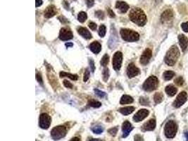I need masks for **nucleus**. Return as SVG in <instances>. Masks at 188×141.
<instances>
[{
	"mask_svg": "<svg viewBox=\"0 0 188 141\" xmlns=\"http://www.w3.org/2000/svg\"><path fill=\"white\" fill-rule=\"evenodd\" d=\"M130 19L133 23L137 24L139 26H143L146 24L147 18L145 13L140 8H133L130 12Z\"/></svg>",
	"mask_w": 188,
	"mask_h": 141,
	"instance_id": "f257e3e1",
	"label": "nucleus"
},
{
	"mask_svg": "<svg viewBox=\"0 0 188 141\" xmlns=\"http://www.w3.org/2000/svg\"><path fill=\"white\" fill-rule=\"evenodd\" d=\"M180 57V51L177 46L173 45L169 49L167 52L166 56H165L164 61L165 63L168 66H174L175 63L177 61Z\"/></svg>",
	"mask_w": 188,
	"mask_h": 141,
	"instance_id": "f03ea898",
	"label": "nucleus"
},
{
	"mask_svg": "<svg viewBox=\"0 0 188 141\" xmlns=\"http://www.w3.org/2000/svg\"><path fill=\"white\" fill-rule=\"evenodd\" d=\"M121 35L122 38L127 42H135L140 39V35L137 32L126 28L121 30Z\"/></svg>",
	"mask_w": 188,
	"mask_h": 141,
	"instance_id": "7ed1b4c3",
	"label": "nucleus"
},
{
	"mask_svg": "<svg viewBox=\"0 0 188 141\" xmlns=\"http://www.w3.org/2000/svg\"><path fill=\"white\" fill-rule=\"evenodd\" d=\"M177 131V126L174 121H168L164 127L165 136L168 138H173Z\"/></svg>",
	"mask_w": 188,
	"mask_h": 141,
	"instance_id": "20e7f679",
	"label": "nucleus"
},
{
	"mask_svg": "<svg viewBox=\"0 0 188 141\" xmlns=\"http://www.w3.org/2000/svg\"><path fill=\"white\" fill-rule=\"evenodd\" d=\"M159 85V80L154 75H152V76L149 77L146 80L145 82L143 84V89L145 91L151 92L157 88Z\"/></svg>",
	"mask_w": 188,
	"mask_h": 141,
	"instance_id": "39448f33",
	"label": "nucleus"
},
{
	"mask_svg": "<svg viewBox=\"0 0 188 141\" xmlns=\"http://www.w3.org/2000/svg\"><path fill=\"white\" fill-rule=\"evenodd\" d=\"M66 135V128L63 126H56L51 131V138L55 140L63 138Z\"/></svg>",
	"mask_w": 188,
	"mask_h": 141,
	"instance_id": "423d86ee",
	"label": "nucleus"
},
{
	"mask_svg": "<svg viewBox=\"0 0 188 141\" xmlns=\"http://www.w3.org/2000/svg\"><path fill=\"white\" fill-rule=\"evenodd\" d=\"M51 122V118L49 114L46 113H43L40 116V119H39V125L40 127L42 129H48L50 126Z\"/></svg>",
	"mask_w": 188,
	"mask_h": 141,
	"instance_id": "0eeeda50",
	"label": "nucleus"
},
{
	"mask_svg": "<svg viewBox=\"0 0 188 141\" xmlns=\"http://www.w3.org/2000/svg\"><path fill=\"white\" fill-rule=\"evenodd\" d=\"M187 100V94L186 92L183 91L177 96L176 99L173 102V106L175 108H179L183 106Z\"/></svg>",
	"mask_w": 188,
	"mask_h": 141,
	"instance_id": "6e6552de",
	"label": "nucleus"
},
{
	"mask_svg": "<svg viewBox=\"0 0 188 141\" xmlns=\"http://www.w3.org/2000/svg\"><path fill=\"white\" fill-rule=\"evenodd\" d=\"M122 62H123V54L121 52L115 53L113 57V67L116 71H119L121 69Z\"/></svg>",
	"mask_w": 188,
	"mask_h": 141,
	"instance_id": "1a4fd4ad",
	"label": "nucleus"
},
{
	"mask_svg": "<svg viewBox=\"0 0 188 141\" xmlns=\"http://www.w3.org/2000/svg\"><path fill=\"white\" fill-rule=\"evenodd\" d=\"M73 33L71 30L67 28H61L59 32V39L63 41H66V40H71L73 38Z\"/></svg>",
	"mask_w": 188,
	"mask_h": 141,
	"instance_id": "9d476101",
	"label": "nucleus"
},
{
	"mask_svg": "<svg viewBox=\"0 0 188 141\" xmlns=\"http://www.w3.org/2000/svg\"><path fill=\"white\" fill-rule=\"evenodd\" d=\"M140 73V69L135 66L133 63H131L128 65L127 68V75L129 78H134L139 75Z\"/></svg>",
	"mask_w": 188,
	"mask_h": 141,
	"instance_id": "9b49d317",
	"label": "nucleus"
},
{
	"mask_svg": "<svg viewBox=\"0 0 188 141\" xmlns=\"http://www.w3.org/2000/svg\"><path fill=\"white\" fill-rule=\"evenodd\" d=\"M149 114V110L146 109H140L137 112V113L135 114V115L134 116L133 120L135 121V122L141 121L144 120V118L147 117Z\"/></svg>",
	"mask_w": 188,
	"mask_h": 141,
	"instance_id": "f8f14e48",
	"label": "nucleus"
},
{
	"mask_svg": "<svg viewBox=\"0 0 188 141\" xmlns=\"http://www.w3.org/2000/svg\"><path fill=\"white\" fill-rule=\"evenodd\" d=\"M152 55V52L150 49H146L144 51V52L142 53L141 57H140V63L142 65H146L149 62L151 57Z\"/></svg>",
	"mask_w": 188,
	"mask_h": 141,
	"instance_id": "ddd939ff",
	"label": "nucleus"
},
{
	"mask_svg": "<svg viewBox=\"0 0 188 141\" xmlns=\"http://www.w3.org/2000/svg\"><path fill=\"white\" fill-rule=\"evenodd\" d=\"M133 127L132 124L130 123L128 121H125L123 122L122 125V130H123V138H125L128 136V135L131 133V132L133 130Z\"/></svg>",
	"mask_w": 188,
	"mask_h": 141,
	"instance_id": "4468645a",
	"label": "nucleus"
},
{
	"mask_svg": "<svg viewBox=\"0 0 188 141\" xmlns=\"http://www.w3.org/2000/svg\"><path fill=\"white\" fill-rule=\"evenodd\" d=\"M173 18V13L172 10L167 9L166 11H164L161 16V21L163 23H167V22L171 21Z\"/></svg>",
	"mask_w": 188,
	"mask_h": 141,
	"instance_id": "2eb2a0df",
	"label": "nucleus"
},
{
	"mask_svg": "<svg viewBox=\"0 0 188 141\" xmlns=\"http://www.w3.org/2000/svg\"><path fill=\"white\" fill-rule=\"evenodd\" d=\"M57 14V9L55 6L49 5V7H47L44 12V16L45 18H50L53 16H54Z\"/></svg>",
	"mask_w": 188,
	"mask_h": 141,
	"instance_id": "dca6fc26",
	"label": "nucleus"
},
{
	"mask_svg": "<svg viewBox=\"0 0 188 141\" xmlns=\"http://www.w3.org/2000/svg\"><path fill=\"white\" fill-rule=\"evenodd\" d=\"M156 121L154 118H152V119L149 120L147 122H146L145 124L142 126V130L144 131H152V130H154L156 128Z\"/></svg>",
	"mask_w": 188,
	"mask_h": 141,
	"instance_id": "f3484780",
	"label": "nucleus"
},
{
	"mask_svg": "<svg viewBox=\"0 0 188 141\" xmlns=\"http://www.w3.org/2000/svg\"><path fill=\"white\" fill-rule=\"evenodd\" d=\"M116 8L117 9H119L121 13H126V12L128 11L129 9V5H128L126 2H121V1H119L117 2L116 4Z\"/></svg>",
	"mask_w": 188,
	"mask_h": 141,
	"instance_id": "a211bd4d",
	"label": "nucleus"
},
{
	"mask_svg": "<svg viewBox=\"0 0 188 141\" xmlns=\"http://www.w3.org/2000/svg\"><path fill=\"white\" fill-rule=\"evenodd\" d=\"M178 40H179V44L180 46L182 49V50L185 51L187 48L188 44V39L185 35H179L178 36Z\"/></svg>",
	"mask_w": 188,
	"mask_h": 141,
	"instance_id": "6ab92c4d",
	"label": "nucleus"
},
{
	"mask_svg": "<svg viewBox=\"0 0 188 141\" xmlns=\"http://www.w3.org/2000/svg\"><path fill=\"white\" fill-rule=\"evenodd\" d=\"M90 49V50L92 51L93 53L94 54H98V53L100 52V51L102 50V45H101L100 42L94 41L92 42L90 44V47H89Z\"/></svg>",
	"mask_w": 188,
	"mask_h": 141,
	"instance_id": "aec40b11",
	"label": "nucleus"
},
{
	"mask_svg": "<svg viewBox=\"0 0 188 141\" xmlns=\"http://www.w3.org/2000/svg\"><path fill=\"white\" fill-rule=\"evenodd\" d=\"M78 32L82 37H83L84 38L87 39V40H90V39L92 38V34H91L90 32L85 28L83 27L79 28L78 30Z\"/></svg>",
	"mask_w": 188,
	"mask_h": 141,
	"instance_id": "412c9836",
	"label": "nucleus"
},
{
	"mask_svg": "<svg viewBox=\"0 0 188 141\" xmlns=\"http://www.w3.org/2000/svg\"><path fill=\"white\" fill-rule=\"evenodd\" d=\"M165 91H166V94L168 96H170V97H173V96L176 95V93L177 92V89L175 86H173V85H167V86L166 87V88H165Z\"/></svg>",
	"mask_w": 188,
	"mask_h": 141,
	"instance_id": "4be33fe9",
	"label": "nucleus"
},
{
	"mask_svg": "<svg viewBox=\"0 0 188 141\" xmlns=\"http://www.w3.org/2000/svg\"><path fill=\"white\" fill-rule=\"evenodd\" d=\"M135 110V107H132V106H130V107H125L123 108H120L119 109V112H121L122 114L123 115L126 116L128 115V114H131V113H133Z\"/></svg>",
	"mask_w": 188,
	"mask_h": 141,
	"instance_id": "5701e85b",
	"label": "nucleus"
},
{
	"mask_svg": "<svg viewBox=\"0 0 188 141\" xmlns=\"http://www.w3.org/2000/svg\"><path fill=\"white\" fill-rule=\"evenodd\" d=\"M133 103V98L131 96L124 95L123 97H121L120 103L121 105H126V104H131Z\"/></svg>",
	"mask_w": 188,
	"mask_h": 141,
	"instance_id": "b1692460",
	"label": "nucleus"
},
{
	"mask_svg": "<svg viewBox=\"0 0 188 141\" xmlns=\"http://www.w3.org/2000/svg\"><path fill=\"white\" fill-rule=\"evenodd\" d=\"M59 75L61 78H64V77H67V78H69L70 79L73 80V81H76V80H78V75H76V74H71V73H66V72H63V71H62V72H60L59 73Z\"/></svg>",
	"mask_w": 188,
	"mask_h": 141,
	"instance_id": "393cba45",
	"label": "nucleus"
},
{
	"mask_svg": "<svg viewBox=\"0 0 188 141\" xmlns=\"http://www.w3.org/2000/svg\"><path fill=\"white\" fill-rule=\"evenodd\" d=\"M175 75V73L172 71H165L163 74L164 78L165 81H170L171 79H172L173 76Z\"/></svg>",
	"mask_w": 188,
	"mask_h": 141,
	"instance_id": "a878e982",
	"label": "nucleus"
},
{
	"mask_svg": "<svg viewBox=\"0 0 188 141\" xmlns=\"http://www.w3.org/2000/svg\"><path fill=\"white\" fill-rule=\"evenodd\" d=\"M154 102L156 104H159L164 100V95L162 93H156L154 97Z\"/></svg>",
	"mask_w": 188,
	"mask_h": 141,
	"instance_id": "bb28decb",
	"label": "nucleus"
},
{
	"mask_svg": "<svg viewBox=\"0 0 188 141\" xmlns=\"http://www.w3.org/2000/svg\"><path fill=\"white\" fill-rule=\"evenodd\" d=\"M87 18H88V15H87V14L85 13V12L81 11L78 14V19L80 23H84V22L87 20Z\"/></svg>",
	"mask_w": 188,
	"mask_h": 141,
	"instance_id": "cd10ccee",
	"label": "nucleus"
},
{
	"mask_svg": "<svg viewBox=\"0 0 188 141\" xmlns=\"http://www.w3.org/2000/svg\"><path fill=\"white\" fill-rule=\"evenodd\" d=\"M88 105L89 106H90V107H92L94 108H99L102 106V103L98 101H96V100H91L89 101Z\"/></svg>",
	"mask_w": 188,
	"mask_h": 141,
	"instance_id": "c85d7f7f",
	"label": "nucleus"
},
{
	"mask_svg": "<svg viewBox=\"0 0 188 141\" xmlns=\"http://www.w3.org/2000/svg\"><path fill=\"white\" fill-rule=\"evenodd\" d=\"M92 130L94 133L96 134H100L104 131V128L101 126H95L92 128Z\"/></svg>",
	"mask_w": 188,
	"mask_h": 141,
	"instance_id": "c756f323",
	"label": "nucleus"
},
{
	"mask_svg": "<svg viewBox=\"0 0 188 141\" xmlns=\"http://www.w3.org/2000/svg\"><path fill=\"white\" fill-rule=\"evenodd\" d=\"M109 57L108 54H105L104 55V57H102V60H101V65L103 66H106L107 64H109Z\"/></svg>",
	"mask_w": 188,
	"mask_h": 141,
	"instance_id": "7c9ffc66",
	"label": "nucleus"
},
{
	"mask_svg": "<svg viewBox=\"0 0 188 141\" xmlns=\"http://www.w3.org/2000/svg\"><path fill=\"white\" fill-rule=\"evenodd\" d=\"M102 75H103V80H104V81H105V82H107V81H108V79L109 78V70L108 68H105L104 70H103Z\"/></svg>",
	"mask_w": 188,
	"mask_h": 141,
	"instance_id": "2f4dec72",
	"label": "nucleus"
},
{
	"mask_svg": "<svg viewBox=\"0 0 188 141\" xmlns=\"http://www.w3.org/2000/svg\"><path fill=\"white\" fill-rule=\"evenodd\" d=\"M106 26L104 25H101L100 29H99V35H100V36L102 37V38H104L105 35H106Z\"/></svg>",
	"mask_w": 188,
	"mask_h": 141,
	"instance_id": "473e14b6",
	"label": "nucleus"
},
{
	"mask_svg": "<svg viewBox=\"0 0 188 141\" xmlns=\"http://www.w3.org/2000/svg\"><path fill=\"white\" fill-rule=\"evenodd\" d=\"M140 103L142 105H144V106L149 105V100L147 99V98H145L143 97L140 98Z\"/></svg>",
	"mask_w": 188,
	"mask_h": 141,
	"instance_id": "72a5a7b5",
	"label": "nucleus"
},
{
	"mask_svg": "<svg viewBox=\"0 0 188 141\" xmlns=\"http://www.w3.org/2000/svg\"><path fill=\"white\" fill-rule=\"evenodd\" d=\"M118 130H119V128L117 127V126H116V127H113L112 128H110L108 130V132L109 133V134L111 135V136H115L117 134V132H118Z\"/></svg>",
	"mask_w": 188,
	"mask_h": 141,
	"instance_id": "f704fd0d",
	"label": "nucleus"
},
{
	"mask_svg": "<svg viewBox=\"0 0 188 141\" xmlns=\"http://www.w3.org/2000/svg\"><path fill=\"white\" fill-rule=\"evenodd\" d=\"M174 82L175 84H176L177 85H178V86H181V85H183L184 83V80L183 78H182L181 76L180 77H178L176 79H175Z\"/></svg>",
	"mask_w": 188,
	"mask_h": 141,
	"instance_id": "c9c22d12",
	"label": "nucleus"
},
{
	"mask_svg": "<svg viewBox=\"0 0 188 141\" xmlns=\"http://www.w3.org/2000/svg\"><path fill=\"white\" fill-rule=\"evenodd\" d=\"M94 93H95L96 95L100 97H105V96H106V93H105L104 92L101 91L98 89H94Z\"/></svg>",
	"mask_w": 188,
	"mask_h": 141,
	"instance_id": "e433bc0d",
	"label": "nucleus"
},
{
	"mask_svg": "<svg viewBox=\"0 0 188 141\" xmlns=\"http://www.w3.org/2000/svg\"><path fill=\"white\" fill-rule=\"evenodd\" d=\"M95 16H97L99 19L103 20L104 18V14L102 11H97L95 12Z\"/></svg>",
	"mask_w": 188,
	"mask_h": 141,
	"instance_id": "4c0bfd02",
	"label": "nucleus"
},
{
	"mask_svg": "<svg viewBox=\"0 0 188 141\" xmlns=\"http://www.w3.org/2000/svg\"><path fill=\"white\" fill-rule=\"evenodd\" d=\"M89 78H90V71L88 69H86L84 73V77H83V81L84 82H87L88 81Z\"/></svg>",
	"mask_w": 188,
	"mask_h": 141,
	"instance_id": "58836bf2",
	"label": "nucleus"
},
{
	"mask_svg": "<svg viewBox=\"0 0 188 141\" xmlns=\"http://www.w3.org/2000/svg\"><path fill=\"white\" fill-rule=\"evenodd\" d=\"M63 85H64V86L66 87H67V88H70V89L73 88V84L70 83L69 81H66V80H64V81H63Z\"/></svg>",
	"mask_w": 188,
	"mask_h": 141,
	"instance_id": "ea45409f",
	"label": "nucleus"
},
{
	"mask_svg": "<svg viewBox=\"0 0 188 141\" xmlns=\"http://www.w3.org/2000/svg\"><path fill=\"white\" fill-rule=\"evenodd\" d=\"M181 28L184 32H188V22H185V23H182Z\"/></svg>",
	"mask_w": 188,
	"mask_h": 141,
	"instance_id": "a19ab883",
	"label": "nucleus"
},
{
	"mask_svg": "<svg viewBox=\"0 0 188 141\" xmlns=\"http://www.w3.org/2000/svg\"><path fill=\"white\" fill-rule=\"evenodd\" d=\"M89 63H90V69H91V71H92V72H94V71H95V66H94V61H93L92 59H90V61H89Z\"/></svg>",
	"mask_w": 188,
	"mask_h": 141,
	"instance_id": "79ce46f5",
	"label": "nucleus"
},
{
	"mask_svg": "<svg viewBox=\"0 0 188 141\" xmlns=\"http://www.w3.org/2000/svg\"><path fill=\"white\" fill-rule=\"evenodd\" d=\"M89 27H90L91 30H95L97 29V24L95 23H94V22H90V23H89Z\"/></svg>",
	"mask_w": 188,
	"mask_h": 141,
	"instance_id": "37998d69",
	"label": "nucleus"
},
{
	"mask_svg": "<svg viewBox=\"0 0 188 141\" xmlns=\"http://www.w3.org/2000/svg\"><path fill=\"white\" fill-rule=\"evenodd\" d=\"M94 5V0H87V5H88V7L89 8L93 7Z\"/></svg>",
	"mask_w": 188,
	"mask_h": 141,
	"instance_id": "c03bdc74",
	"label": "nucleus"
},
{
	"mask_svg": "<svg viewBox=\"0 0 188 141\" xmlns=\"http://www.w3.org/2000/svg\"><path fill=\"white\" fill-rule=\"evenodd\" d=\"M134 141H143V138H142V136H141L139 134L135 135Z\"/></svg>",
	"mask_w": 188,
	"mask_h": 141,
	"instance_id": "a18cd8bd",
	"label": "nucleus"
},
{
	"mask_svg": "<svg viewBox=\"0 0 188 141\" xmlns=\"http://www.w3.org/2000/svg\"><path fill=\"white\" fill-rule=\"evenodd\" d=\"M36 78H37V80H38V82L40 83L41 85H43V81H42V76H41L40 74H39V73H38V74L36 75Z\"/></svg>",
	"mask_w": 188,
	"mask_h": 141,
	"instance_id": "49530a36",
	"label": "nucleus"
},
{
	"mask_svg": "<svg viewBox=\"0 0 188 141\" xmlns=\"http://www.w3.org/2000/svg\"><path fill=\"white\" fill-rule=\"evenodd\" d=\"M108 14H109V16H110V17H111V18H114L115 17L114 12H113L111 9H108Z\"/></svg>",
	"mask_w": 188,
	"mask_h": 141,
	"instance_id": "de8ad7c7",
	"label": "nucleus"
},
{
	"mask_svg": "<svg viewBox=\"0 0 188 141\" xmlns=\"http://www.w3.org/2000/svg\"><path fill=\"white\" fill-rule=\"evenodd\" d=\"M35 1H36V4H35L36 7H40V6L42 5V3H43L42 0H35Z\"/></svg>",
	"mask_w": 188,
	"mask_h": 141,
	"instance_id": "09e8293b",
	"label": "nucleus"
},
{
	"mask_svg": "<svg viewBox=\"0 0 188 141\" xmlns=\"http://www.w3.org/2000/svg\"><path fill=\"white\" fill-rule=\"evenodd\" d=\"M70 141H80V138L78 137H75V138H72Z\"/></svg>",
	"mask_w": 188,
	"mask_h": 141,
	"instance_id": "8fccbe9b",
	"label": "nucleus"
},
{
	"mask_svg": "<svg viewBox=\"0 0 188 141\" xmlns=\"http://www.w3.org/2000/svg\"><path fill=\"white\" fill-rule=\"evenodd\" d=\"M66 46L67 48H70V47H73V44L71 43V42H68V43L66 44Z\"/></svg>",
	"mask_w": 188,
	"mask_h": 141,
	"instance_id": "3c124183",
	"label": "nucleus"
},
{
	"mask_svg": "<svg viewBox=\"0 0 188 141\" xmlns=\"http://www.w3.org/2000/svg\"><path fill=\"white\" fill-rule=\"evenodd\" d=\"M89 141H102V140H100V139H91V140H90Z\"/></svg>",
	"mask_w": 188,
	"mask_h": 141,
	"instance_id": "603ef678",
	"label": "nucleus"
},
{
	"mask_svg": "<svg viewBox=\"0 0 188 141\" xmlns=\"http://www.w3.org/2000/svg\"><path fill=\"white\" fill-rule=\"evenodd\" d=\"M186 138H187V140H188V132L187 133H186Z\"/></svg>",
	"mask_w": 188,
	"mask_h": 141,
	"instance_id": "864d4df0",
	"label": "nucleus"
}]
</instances>
